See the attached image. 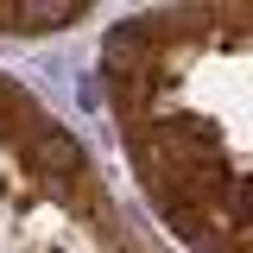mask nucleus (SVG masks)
Segmentation results:
<instances>
[{
  "label": "nucleus",
  "instance_id": "2",
  "mask_svg": "<svg viewBox=\"0 0 253 253\" xmlns=\"http://www.w3.org/2000/svg\"><path fill=\"white\" fill-rule=\"evenodd\" d=\"M158 83L146 76V70H126V76H108V101H114V114H121L126 133H139L146 121H158Z\"/></svg>",
  "mask_w": 253,
  "mask_h": 253
},
{
  "label": "nucleus",
  "instance_id": "3",
  "mask_svg": "<svg viewBox=\"0 0 253 253\" xmlns=\"http://www.w3.org/2000/svg\"><path fill=\"white\" fill-rule=\"evenodd\" d=\"M215 228H228V234H247L253 228V177H228V190L215 196Z\"/></svg>",
  "mask_w": 253,
  "mask_h": 253
},
{
  "label": "nucleus",
  "instance_id": "1",
  "mask_svg": "<svg viewBox=\"0 0 253 253\" xmlns=\"http://www.w3.org/2000/svg\"><path fill=\"white\" fill-rule=\"evenodd\" d=\"M19 146H26V165L38 171V177H44V184H57L63 196H70V190H83V184L95 177L89 152L76 146V133H63V126H51V121L38 126V133H26Z\"/></svg>",
  "mask_w": 253,
  "mask_h": 253
},
{
  "label": "nucleus",
  "instance_id": "4",
  "mask_svg": "<svg viewBox=\"0 0 253 253\" xmlns=\"http://www.w3.org/2000/svg\"><path fill=\"white\" fill-rule=\"evenodd\" d=\"M83 19V0H19V32H57Z\"/></svg>",
  "mask_w": 253,
  "mask_h": 253
}]
</instances>
